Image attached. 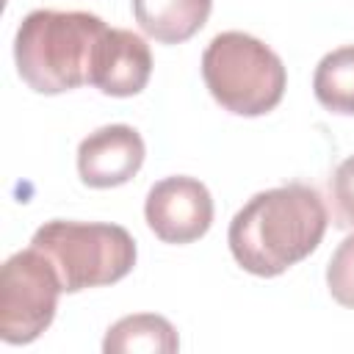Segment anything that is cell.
I'll use <instances>...</instances> for the list:
<instances>
[{"mask_svg":"<svg viewBox=\"0 0 354 354\" xmlns=\"http://www.w3.org/2000/svg\"><path fill=\"white\" fill-rule=\"evenodd\" d=\"M329 224L321 194L301 183L254 194L230 221L227 243L235 263L254 277H279L310 257Z\"/></svg>","mask_w":354,"mask_h":354,"instance_id":"1","label":"cell"},{"mask_svg":"<svg viewBox=\"0 0 354 354\" xmlns=\"http://www.w3.org/2000/svg\"><path fill=\"white\" fill-rule=\"evenodd\" d=\"M108 25L88 11H30L14 39L19 77L39 94H64L88 83L94 47Z\"/></svg>","mask_w":354,"mask_h":354,"instance_id":"2","label":"cell"},{"mask_svg":"<svg viewBox=\"0 0 354 354\" xmlns=\"http://www.w3.org/2000/svg\"><path fill=\"white\" fill-rule=\"evenodd\" d=\"M202 77L213 100L235 116H263L285 94L282 58L260 39L224 30L202 53Z\"/></svg>","mask_w":354,"mask_h":354,"instance_id":"3","label":"cell"},{"mask_svg":"<svg viewBox=\"0 0 354 354\" xmlns=\"http://www.w3.org/2000/svg\"><path fill=\"white\" fill-rule=\"evenodd\" d=\"M30 246L55 266L64 293L113 285L136 266V241L119 224L53 218L33 232Z\"/></svg>","mask_w":354,"mask_h":354,"instance_id":"4","label":"cell"},{"mask_svg":"<svg viewBox=\"0 0 354 354\" xmlns=\"http://www.w3.org/2000/svg\"><path fill=\"white\" fill-rule=\"evenodd\" d=\"M61 279L36 246L11 254L0 271V337L11 346L36 340L55 318Z\"/></svg>","mask_w":354,"mask_h":354,"instance_id":"5","label":"cell"},{"mask_svg":"<svg viewBox=\"0 0 354 354\" xmlns=\"http://www.w3.org/2000/svg\"><path fill=\"white\" fill-rule=\"evenodd\" d=\"M144 218L163 243H191L213 224V196L196 177H166L149 188Z\"/></svg>","mask_w":354,"mask_h":354,"instance_id":"6","label":"cell"},{"mask_svg":"<svg viewBox=\"0 0 354 354\" xmlns=\"http://www.w3.org/2000/svg\"><path fill=\"white\" fill-rule=\"evenodd\" d=\"M144 138L130 124H105L77 147V174L88 188H116L133 180L144 163Z\"/></svg>","mask_w":354,"mask_h":354,"instance_id":"7","label":"cell"},{"mask_svg":"<svg viewBox=\"0 0 354 354\" xmlns=\"http://www.w3.org/2000/svg\"><path fill=\"white\" fill-rule=\"evenodd\" d=\"M152 75V53L149 44L124 28H108L91 58L88 83L97 86L108 97H133L144 91Z\"/></svg>","mask_w":354,"mask_h":354,"instance_id":"8","label":"cell"},{"mask_svg":"<svg viewBox=\"0 0 354 354\" xmlns=\"http://www.w3.org/2000/svg\"><path fill=\"white\" fill-rule=\"evenodd\" d=\"M138 28L160 41L180 44L205 28L213 0H130Z\"/></svg>","mask_w":354,"mask_h":354,"instance_id":"9","label":"cell"},{"mask_svg":"<svg viewBox=\"0 0 354 354\" xmlns=\"http://www.w3.org/2000/svg\"><path fill=\"white\" fill-rule=\"evenodd\" d=\"M180 348V337L177 329L155 313H136V315H124L119 318L105 340H102V351L105 354H174Z\"/></svg>","mask_w":354,"mask_h":354,"instance_id":"10","label":"cell"},{"mask_svg":"<svg viewBox=\"0 0 354 354\" xmlns=\"http://www.w3.org/2000/svg\"><path fill=\"white\" fill-rule=\"evenodd\" d=\"M315 100L343 116H354V44L326 53L313 75Z\"/></svg>","mask_w":354,"mask_h":354,"instance_id":"11","label":"cell"},{"mask_svg":"<svg viewBox=\"0 0 354 354\" xmlns=\"http://www.w3.org/2000/svg\"><path fill=\"white\" fill-rule=\"evenodd\" d=\"M326 288L332 299L354 310V235L343 238L326 266Z\"/></svg>","mask_w":354,"mask_h":354,"instance_id":"12","label":"cell"},{"mask_svg":"<svg viewBox=\"0 0 354 354\" xmlns=\"http://www.w3.org/2000/svg\"><path fill=\"white\" fill-rule=\"evenodd\" d=\"M332 205L340 227H354V155H348L332 174L329 183Z\"/></svg>","mask_w":354,"mask_h":354,"instance_id":"13","label":"cell"}]
</instances>
